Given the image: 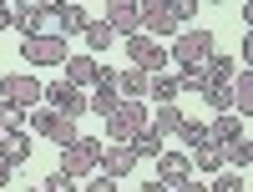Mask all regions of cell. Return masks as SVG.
<instances>
[{"label": "cell", "mask_w": 253, "mask_h": 192, "mask_svg": "<svg viewBox=\"0 0 253 192\" xmlns=\"http://www.w3.org/2000/svg\"><path fill=\"white\" fill-rule=\"evenodd\" d=\"M208 192H243V177L233 172V167H223V172H213V187Z\"/></svg>", "instance_id": "cell-30"}, {"label": "cell", "mask_w": 253, "mask_h": 192, "mask_svg": "<svg viewBox=\"0 0 253 192\" xmlns=\"http://www.w3.org/2000/svg\"><path fill=\"white\" fill-rule=\"evenodd\" d=\"M86 192H122V187H117V182H112V177H101V172H96V177H91V182H86Z\"/></svg>", "instance_id": "cell-33"}, {"label": "cell", "mask_w": 253, "mask_h": 192, "mask_svg": "<svg viewBox=\"0 0 253 192\" xmlns=\"http://www.w3.org/2000/svg\"><path fill=\"white\" fill-rule=\"evenodd\" d=\"M96 167H101V177H112V182H122V177H132V167H137V157L126 152V147H107V142H101V157H96Z\"/></svg>", "instance_id": "cell-10"}, {"label": "cell", "mask_w": 253, "mask_h": 192, "mask_svg": "<svg viewBox=\"0 0 253 192\" xmlns=\"http://www.w3.org/2000/svg\"><path fill=\"white\" fill-rule=\"evenodd\" d=\"M177 31H182V20L172 10V0H142V36L162 40V36H177Z\"/></svg>", "instance_id": "cell-4"}, {"label": "cell", "mask_w": 253, "mask_h": 192, "mask_svg": "<svg viewBox=\"0 0 253 192\" xmlns=\"http://www.w3.org/2000/svg\"><path fill=\"white\" fill-rule=\"evenodd\" d=\"M20 192H41V187H20Z\"/></svg>", "instance_id": "cell-39"}, {"label": "cell", "mask_w": 253, "mask_h": 192, "mask_svg": "<svg viewBox=\"0 0 253 192\" xmlns=\"http://www.w3.org/2000/svg\"><path fill=\"white\" fill-rule=\"evenodd\" d=\"M41 106H51V112L66 116V121H81V116H86V91H76V86H66V81H56V86L41 91Z\"/></svg>", "instance_id": "cell-5"}, {"label": "cell", "mask_w": 253, "mask_h": 192, "mask_svg": "<svg viewBox=\"0 0 253 192\" xmlns=\"http://www.w3.org/2000/svg\"><path fill=\"white\" fill-rule=\"evenodd\" d=\"M182 121H187V116L177 112V106H157V112H152V116H147V126H152V132H157L162 142H167V137H172V132H177V126H182Z\"/></svg>", "instance_id": "cell-20"}, {"label": "cell", "mask_w": 253, "mask_h": 192, "mask_svg": "<svg viewBox=\"0 0 253 192\" xmlns=\"http://www.w3.org/2000/svg\"><path fill=\"white\" fill-rule=\"evenodd\" d=\"M187 177H193L187 152H162V157H157V182H162V187H177V182H187Z\"/></svg>", "instance_id": "cell-14"}, {"label": "cell", "mask_w": 253, "mask_h": 192, "mask_svg": "<svg viewBox=\"0 0 253 192\" xmlns=\"http://www.w3.org/2000/svg\"><path fill=\"white\" fill-rule=\"evenodd\" d=\"M187 162H193L198 172H208V177H213V172H223V167H228V157H223V147H213V142H208V147H198V152L187 157Z\"/></svg>", "instance_id": "cell-22"}, {"label": "cell", "mask_w": 253, "mask_h": 192, "mask_svg": "<svg viewBox=\"0 0 253 192\" xmlns=\"http://www.w3.org/2000/svg\"><path fill=\"white\" fill-rule=\"evenodd\" d=\"M208 137H213V147H233L248 137V121L233 116V112H218V121H208Z\"/></svg>", "instance_id": "cell-11"}, {"label": "cell", "mask_w": 253, "mask_h": 192, "mask_svg": "<svg viewBox=\"0 0 253 192\" xmlns=\"http://www.w3.org/2000/svg\"><path fill=\"white\" fill-rule=\"evenodd\" d=\"M142 192H172V187H162L157 177H147V182H142Z\"/></svg>", "instance_id": "cell-37"}, {"label": "cell", "mask_w": 253, "mask_h": 192, "mask_svg": "<svg viewBox=\"0 0 253 192\" xmlns=\"http://www.w3.org/2000/svg\"><path fill=\"white\" fill-rule=\"evenodd\" d=\"M20 56H26V66H66V40L61 36H36V40H26L20 46Z\"/></svg>", "instance_id": "cell-8"}, {"label": "cell", "mask_w": 253, "mask_h": 192, "mask_svg": "<svg viewBox=\"0 0 253 192\" xmlns=\"http://www.w3.org/2000/svg\"><path fill=\"white\" fill-rule=\"evenodd\" d=\"M46 20H51V0H46V5H31V0H10V26L20 31V40L46 36Z\"/></svg>", "instance_id": "cell-6"}, {"label": "cell", "mask_w": 253, "mask_h": 192, "mask_svg": "<svg viewBox=\"0 0 253 192\" xmlns=\"http://www.w3.org/2000/svg\"><path fill=\"white\" fill-rule=\"evenodd\" d=\"M61 71H66V86H96V71H101V61L96 56H66V66H61Z\"/></svg>", "instance_id": "cell-15"}, {"label": "cell", "mask_w": 253, "mask_h": 192, "mask_svg": "<svg viewBox=\"0 0 253 192\" xmlns=\"http://www.w3.org/2000/svg\"><path fill=\"white\" fill-rule=\"evenodd\" d=\"M147 96H152L157 106H177V96H182V76H167V71L147 76Z\"/></svg>", "instance_id": "cell-17"}, {"label": "cell", "mask_w": 253, "mask_h": 192, "mask_svg": "<svg viewBox=\"0 0 253 192\" xmlns=\"http://www.w3.org/2000/svg\"><path fill=\"white\" fill-rule=\"evenodd\" d=\"M198 96L213 106V112H228V81H203V86H198Z\"/></svg>", "instance_id": "cell-25"}, {"label": "cell", "mask_w": 253, "mask_h": 192, "mask_svg": "<svg viewBox=\"0 0 253 192\" xmlns=\"http://www.w3.org/2000/svg\"><path fill=\"white\" fill-rule=\"evenodd\" d=\"M117 121H126L132 132H142V126H147V106H142V101H122V106H117Z\"/></svg>", "instance_id": "cell-27"}, {"label": "cell", "mask_w": 253, "mask_h": 192, "mask_svg": "<svg viewBox=\"0 0 253 192\" xmlns=\"http://www.w3.org/2000/svg\"><path fill=\"white\" fill-rule=\"evenodd\" d=\"M51 15H56V26H61V40H66V36H81V31H86V20H91L76 0H51Z\"/></svg>", "instance_id": "cell-13"}, {"label": "cell", "mask_w": 253, "mask_h": 192, "mask_svg": "<svg viewBox=\"0 0 253 192\" xmlns=\"http://www.w3.org/2000/svg\"><path fill=\"white\" fill-rule=\"evenodd\" d=\"M228 112L248 121V112H253V71H233V81H228Z\"/></svg>", "instance_id": "cell-12"}, {"label": "cell", "mask_w": 253, "mask_h": 192, "mask_svg": "<svg viewBox=\"0 0 253 192\" xmlns=\"http://www.w3.org/2000/svg\"><path fill=\"white\" fill-rule=\"evenodd\" d=\"M26 121H31V132H36V137H51V126H56L61 116L51 112V106H36V112H26Z\"/></svg>", "instance_id": "cell-26"}, {"label": "cell", "mask_w": 253, "mask_h": 192, "mask_svg": "<svg viewBox=\"0 0 253 192\" xmlns=\"http://www.w3.org/2000/svg\"><path fill=\"white\" fill-rule=\"evenodd\" d=\"M223 157H228L233 172H238V167H253V142L243 137V142H233V147H223Z\"/></svg>", "instance_id": "cell-28"}, {"label": "cell", "mask_w": 253, "mask_h": 192, "mask_svg": "<svg viewBox=\"0 0 253 192\" xmlns=\"http://www.w3.org/2000/svg\"><path fill=\"white\" fill-rule=\"evenodd\" d=\"M5 132H26V112L10 106V101H0V137H5Z\"/></svg>", "instance_id": "cell-29"}, {"label": "cell", "mask_w": 253, "mask_h": 192, "mask_svg": "<svg viewBox=\"0 0 253 192\" xmlns=\"http://www.w3.org/2000/svg\"><path fill=\"white\" fill-rule=\"evenodd\" d=\"M117 96H122V101H142V96H147V71H137V66L117 71Z\"/></svg>", "instance_id": "cell-19"}, {"label": "cell", "mask_w": 253, "mask_h": 192, "mask_svg": "<svg viewBox=\"0 0 253 192\" xmlns=\"http://www.w3.org/2000/svg\"><path fill=\"white\" fill-rule=\"evenodd\" d=\"M0 157H5L10 167H26L31 162V132H5L0 137Z\"/></svg>", "instance_id": "cell-18"}, {"label": "cell", "mask_w": 253, "mask_h": 192, "mask_svg": "<svg viewBox=\"0 0 253 192\" xmlns=\"http://www.w3.org/2000/svg\"><path fill=\"white\" fill-rule=\"evenodd\" d=\"M172 192H208V187H203V182H193V177H187V182H177Z\"/></svg>", "instance_id": "cell-35"}, {"label": "cell", "mask_w": 253, "mask_h": 192, "mask_svg": "<svg viewBox=\"0 0 253 192\" xmlns=\"http://www.w3.org/2000/svg\"><path fill=\"white\" fill-rule=\"evenodd\" d=\"M41 91H46V81H41L36 71H10V76H0V101L20 106V112H36V106H41Z\"/></svg>", "instance_id": "cell-2"}, {"label": "cell", "mask_w": 253, "mask_h": 192, "mask_svg": "<svg viewBox=\"0 0 253 192\" xmlns=\"http://www.w3.org/2000/svg\"><path fill=\"white\" fill-rule=\"evenodd\" d=\"M76 137H81V132H76V121H66V116H61V121L51 126V137H46V142H56V147H71Z\"/></svg>", "instance_id": "cell-31"}, {"label": "cell", "mask_w": 253, "mask_h": 192, "mask_svg": "<svg viewBox=\"0 0 253 192\" xmlns=\"http://www.w3.org/2000/svg\"><path fill=\"white\" fill-rule=\"evenodd\" d=\"M41 192H81V187H76V177H66V172H51L46 182H41Z\"/></svg>", "instance_id": "cell-32"}, {"label": "cell", "mask_w": 253, "mask_h": 192, "mask_svg": "<svg viewBox=\"0 0 253 192\" xmlns=\"http://www.w3.org/2000/svg\"><path fill=\"white\" fill-rule=\"evenodd\" d=\"M213 51H218L213 31H203V26H182V31L172 36V46H167V61H177L182 71H198Z\"/></svg>", "instance_id": "cell-1"}, {"label": "cell", "mask_w": 253, "mask_h": 192, "mask_svg": "<svg viewBox=\"0 0 253 192\" xmlns=\"http://www.w3.org/2000/svg\"><path fill=\"white\" fill-rule=\"evenodd\" d=\"M0 31H10V0H0Z\"/></svg>", "instance_id": "cell-36"}, {"label": "cell", "mask_w": 253, "mask_h": 192, "mask_svg": "<svg viewBox=\"0 0 253 192\" xmlns=\"http://www.w3.org/2000/svg\"><path fill=\"white\" fill-rule=\"evenodd\" d=\"M177 137L187 142V152H198V147L213 142V137H208V121H182V126H177Z\"/></svg>", "instance_id": "cell-24"}, {"label": "cell", "mask_w": 253, "mask_h": 192, "mask_svg": "<svg viewBox=\"0 0 253 192\" xmlns=\"http://www.w3.org/2000/svg\"><path fill=\"white\" fill-rule=\"evenodd\" d=\"M172 10H177V20L187 26V20H193V10H198V0H172Z\"/></svg>", "instance_id": "cell-34"}, {"label": "cell", "mask_w": 253, "mask_h": 192, "mask_svg": "<svg viewBox=\"0 0 253 192\" xmlns=\"http://www.w3.org/2000/svg\"><path fill=\"white\" fill-rule=\"evenodd\" d=\"M81 40H86L91 51H107V46H112L117 36H112V26H107V20H86V31H81ZM91 51H86V56H91Z\"/></svg>", "instance_id": "cell-23"}, {"label": "cell", "mask_w": 253, "mask_h": 192, "mask_svg": "<svg viewBox=\"0 0 253 192\" xmlns=\"http://www.w3.org/2000/svg\"><path fill=\"white\" fill-rule=\"evenodd\" d=\"M126 152H132L137 162H157L162 152H167V142L152 132V126H142V132H132V142H126Z\"/></svg>", "instance_id": "cell-16"}, {"label": "cell", "mask_w": 253, "mask_h": 192, "mask_svg": "<svg viewBox=\"0 0 253 192\" xmlns=\"http://www.w3.org/2000/svg\"><path fill=\"white\" fill-rule=\"evenodd\" d=\"M117 106H122V96H117V86H96V91L86 96V112H96L101 121H107V116H117Z\"/></svg>", "instance_id": "cell-21"}, {"label": "cell", "mask_w": 253, "mask_h": 192, "mask_svg": "<svg viewBox=\"0 0 253 192\" xmlns=\"http://www.w3.org/2000/svg\"><path fill=\"white\" fill-rule=\"evenodd\" d=\"M107 26H112V36H137L142 31V0H112L107 5Z\"/></svg>", "instance_id": "cell-9"}, {"label": "cell", "mask_w": 253, "mask_h": 192, "mask_svg": "<svg viewBox=\"0 0 253 192\" xmlns=\"http://www.w3.org/2000/svg\"><path fill=\"white\" fill-rule=\"evenodd\" d=\"M96 157H101V142L96 137H76L71 147H61V167H56V172L86 177V172H96Z\"/></svg>", "instance_id": "cell-3"}, {"label": "cell", "mask_w": 253, "mask_h": 192, "mask_svg": "<svg viewBox=\"0 0 253 192\" xmlns=\"http://www.w3.org/2000/svg\"><path fill=\"white\" fill-rule=\"evenodd\" d=\"M126 61H132L137 71H147V76H157L162 66H167V46H157L152 36H126Z\"/></svg>", "instance_id": "cell-7"}, {"label": "cell", "mask_w": 253, "mask_h": 192, "mask_svg": "<svg viewBox=\"0 0 253 192\" xmlns=\"http://www.w3.org/2000/svg\"><path fill=\"white\" fill-rule=\"evenodd\" d=\"M10 172H15V167H10L5 157H0V187H5V182H10Z\"/></svg>", "instance_id": "cell-38"}]
</instances>
